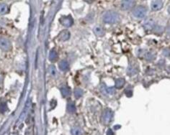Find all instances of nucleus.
<instances>
[{
    "label": "nucleus",
    "mask_w": 170,
    "mask_h": 135,
    "mask_svg": "<svg viewBox=\"0 0 170 135\" xmlns=\"http://www.w3.org/2000/svg\"><path fill=\"white\" fill-rule=\"evenodd\" d=\"M0 46L4 50H9L11 45H10V43L8 40H1V41H0Z\"/></svg>",
    "instance_id": "9d476101"
},
{
    "label": "nucleus",
    "mask_w": 170,
    "mask_h": 135,
    "mask_svg": "<svg viewBox=\"0 0 170 135\" xmlns=\"http://www.w3.org/2000/svg\"><path fill=\"white\" fill-rule=\"evenodd\" d=\"M58 58V55H57L56 52H55L54 50H51L49 54V58L51 61H54Z\"/></svg>",
    "instance_id": "dca6fc26"
},
{
    "label": "nucleus",
    "mask_w": 170,
    "mask_h": 135,
    "mask_svg": "<svg viewBox=\"0 0 170 135\" xmlns=\"http://www.w3.org/2000/svg\"><path fill=\"white\" fill-rule=\"evenodd\" d=\"M126 95H127V97H131L132 96V91H126Z\"/></svg>",
    "instance_id": "4be33fe9"
},
{
    "label": "nucleus",
    "mask_w": 170,
    "mask_h": 135,
    "mask_svg": "<svg viewBox=\"0 0 170 135\" xmlns=\"http://www.w3.org/2000/svg\"><path fill=\"white\" fill-rule=\"evenodd\" d=\"M145 58L146 60H153V59L155 58V54H154V53H151V52H148V53L146 54Z\"/></svg>",
    "instance_id": "f3484780"
},
{
    "label": "nucleus",
    "mask_w": 170,
    "mask_h": 135,
    "mask_svg": "<svg viewBox=\"0 0 170 135\" xmlns=\"http://www.w3.org/2000/svg\"><path fill=\"white\" fill-rule=\"evenodd\" d=\"M58 68L62 71H66L69 69V63L66 60H61L58 65Z\"/></svg>",
    "instance_id": "1a4fd4ad"
},
{
    "label": "nucleus",
    "mask_w": 170,
    "mask_h": 135,
    "mask_svg": "<svg viewBox=\"0 0 170 135\" xmlns=\"http://www.w3.org/2000/svg\"><path fill=\"white\" fill-rule=\"evenodd\" d=\"M69 36H70V34L69 33L68 31H64L63 32V33H61V37H60V39L61 40H67L69 38Z\"/></svg>",
    "instance_id": "2eb2a0df"
},
{
    "label": "nucleus",
    "mask_w": 170,
    "mask_h": 135,
    "mask_svg": "<svg viewBox=\"0 0 170 135\" xmlns=\"http://www.w3.org/2000/svg\"><path fill=\"white\" fill-rule=\"evenodd\" d=\"M135 4V2L134 1H123L121 4V8L123 9H129L132 8Z\"/></svg>",
    "instance_id": "39448f33"
},
{
    "label": "nucleus",
    "mask_w": 170,
    "mask_h": 135,
    "mask_svg": "<svg viewBox=\"0 0 170 135\" xmlns=\"http://www.w3.org/2000/svg\"><path fill=\"white\" fill-rule=\"evenodd\" d=\"M107 91L110 93V94H113L115 92V89L113 88H110V89H107Z\"/></svg>",
    "instance_id": "412c9836"
},
{
    "label": "nucleus",
    "mask_w": 170,
    "mask_h": 135,
    "mask_svg": "<svg viewBox=\"0 0 170 135\" xmlns=\"http://www.w3.org/2000/svg\"><path fill=\"white\" fill-rule=\"evenodd\" d=\"M94 31H95V34L98 36H103L105 35V30L102 29L101 27H95V29H94Z\"/></svg>",
    "instance_id": "9b49d317"
},
{
    "label": "nucleus",
    "mask_w": 170,
    "mask_h": 135,
    "mask_svg": "<svg viewBox=\"0 0 170 135\" xmlns=\"http://www.w3.org/2000/svg\"><path fill=\"white\" fill-rule=\"evenodd\" d=\"M111 118H112V112L109 110V109H107L105 112H104L103 114V121L105 124H108L111 120Z\"/></svg>",
    "instance_id": "423d86ee"
},
{
    "label": "nucleus",
    "mask_w": 170,
    "mask_h": 135,
    "mask_svg": "<svg viewBox=\"0 0 170 135\" xmlns=\"http://www.w3.org/2000/svg\"><path fill=\"white\" fill-rule=\"evenodd\" d=\"M125 84V80L123 78H118L116 80L115 86L117 89H121Z\"/></svg>",
    "instance_id": "ddd939ff"
},
{
    "label": "nucleus",
    "mask_w": 170,
    "mask_h": 135,
    "mask_svg": "<svg viewBox=\"0 0 170 135\" xmlns=\"http://www.w3.org/2000/svg\"><path fill=\"white\" fill-rule=\"evenodd\" d=\"M154 25H155V23H154V20H148L144 22V28L148 30H151L154 28Z\"/></svg>",
    "instance_id": "6e6552de"
},
{
    "label": "nucleus",
    "mask_w": 170,
    "mask_h": 135,
    "mask_svg": "<svg viewBox=\"0 0 170 135\" xmlns=\"http://www.w3.org/2000/svg\"><path fill=\"white\" fill-rule=\"evenodd\" d=\"M151 8L154 10H159L163 7V2L161 1H153L151 2Z\"/></svg>",
    "instance_id": "0eeeda50"
},
{
    "label": "nucleus",
    "mask_w": 170,
    "mask_h": 135,
    "mask_svg": "<svg viewBox=\"0 0 170 135\" xmlns=\"http://www.w3.org/2000/svg\"><path fill=\"white\" fill-rule=\"evenodd\" d=\"M119 19V16L115 12H107L103 17L104 22L107 24H114Z\"/></svg>",
    "instance_id": "f257e3e1"
},
{
    "label": "nucleus",
    "mask_w": 170,
    "mask_h": 135,
    "mask_svg": "<svg viewBox=\"0 0 170 135\" xmlns=\"http://www.w3.org/2000/svg\"><path fill=\"white\" fill-rule=\"evenodd\" d=\"M146 12H147V9L146 7L143 6H139L134 9L133 14L136 18H143L146 16Z\"/></svg>",
    "instance_id": "f03ea898"
},
{
    "label": "nucleus",
    "mask_w": 170,
    "mask_h": 135,
    "mask_svg": "<svg viewBox=\"0 0 170 135\" xmlns=\"http://www.w3.org/2000/svg\"><path fill=\"white\" fill-rule=\"evenodd\" d=\"M61 91L62 95H63V97H68V96H69L71 94L70 89L69 87H66V86L62 87L61 89Z\"/></svg>",
    "instance_id": "f8f14e48"
},
{
    "label": "nucleus",
    "mask_w": 170,
    "mask_h": 135,
    "mask_svg": "<svg viewBox=\"0 0 170 135\" xmlns=\"http://www.w3.org/2000/svg\"><path fill=\"white\" fill-rule=\"evenodd\" d=\"M61 23L63 25V26L66 27V28H69L73 24L74 21L73 19L71 16H67L64 17H62L60 20Z\"/></svg>",
    "instance_id": "7ed1b4c3"
},
{
    "label": "nucleus",
    "mask_w": 170,
    "mask_h": 135,
    "mask_svg": "<svg viewBox=\"0 0 170 135\" xmlns=\"http://www.w3.org/2000/svg\"><path fill=\"white\" fill-rule=\"evenodd\" d=\"M82 94H83V91H82V90H81L80 89H75L74 91V95L75 97L78 99V98H80L82 96Z\"/></svg>",
    "instance_id": "a211bd4d"
},
{
    "label": "nucleus",
    "mask_w": 170,
    "mask_h": 135,
    "mask_svg": "<svg viewBox=\"0 0 170 135\" xmlns=\"http://www.w3.org/2000/svg\"><path fill=\"white\" fill-rule=\"evenodd\" d=\"M138 71H139V68H138L137 65L136 64H131L130 66L128 68L127 73L130 75L131 76H132V75H136Z\"/></svg>",
    "instance_id": "20e7f679"
},
{
    "label": "nucleus",
    "mask_w": 170,
    "mask_h": 135,
    "mask_svg": "<svg viewBox=\"0 0 170 135\" xmlns=\"http://www.w3.org/2000/svg\"><path fill=\"white\" fill-rule=\"evenodd\" d=\"M67 110L69 113H74L76 111V106L75 104L73 103H69L67 105Z\"/></svg>",
    "instance_id": "4468645a"
},
{
    "label": "nucleus",
    "mask_w": 170,
    "mask_h": 135,
    "mask_svg": "<svg viewBox=\"0 0 170 135\" xmlns=\"http://www.w3.org/2000/svg\"><path fill=\"white\" fill-rule=\"evenodd\" d=\"M107 135H113V132H112V131L111 130V129H109L107 132Z\"/></svg>",
    "instance_id": "5701e85b"
},
{
    "label": "nucleus",
    "mask_w": 170,
    "mask_h": 135,
    "mask_svg": "<svg viewBox=\"0 0 170 135\" xmlns=\"http://www.w3.org/2000/svg\"><path fill=\"white\" fill-rule=\"evenodd\" d=\"M72 132L73 135H81V134H82V131H81L80 128H78V127L73 128V129H72Z\"/></svg>",
    "instance_id": "6ab92c4d"
},
{
    "label": "nucleus",
    "mask_w": 170,
    "mask_h": 135,
    "mask_svg": "<svg viewBox=\"0 0 170 135\" xmlns=\"http://www.w3.org/2000/svg\"><path fill=\"white\" fill-rule=\"evenodd\" d=\"M7 5L4 4H0V13H4L7 12Z\"/></svg>",
    "instance_id": "aec40b11"
}]
</instances>
